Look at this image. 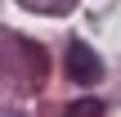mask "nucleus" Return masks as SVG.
Wrapping results in <instances>:
<instances>
[{"mask_svg":"<svg viewBox=\"0 0 121 117\" xmlns=\"http://www.w3.org/2000/svg\"><path fill=\"white\" fill-rule=\"evenodd\" d=\"M0 117H22V113H18V108H9V113H4V108H0Z\"/></svg>","mask_w":121,"mask_h":117,"instance_id":"nucleus-4","label":"nucleus"},{"mask_svg":"<svg viewBox=\"0 0 121 117\" xmlns=\"http://www.w3.org/2000/svg\"><path fill=\"white\" fill-rule=\"evenodd\" d=\"M63 117H103V104L99 99H76V104H67Z\"/></svg>","mask_w":121,"mask_h":117,"instance_id":"nucleus-3","label":"nucleus"},{"mask_svg":"<svg viewBox=\"0 0 121 117\" xmlns=\"http://www.w3.org/2000/svg\"><path fill=\"white\" fill-rule=\"evenodd\" d=\"M63 63H67V77H72L76 86H99V81H103V59H99L85 41H72L67 54H63Z\"/></svg>","mask_w":121,"mask_h":117,"instance_id":"nucleus-1","label":"nucleus"},{"mask_svg":"<svg viewBox=\"0 0 121 117\" xmlns=\"http://www.w3.org/2000/svg\"><path fill=\"white\" fill-rule=\"evenodd\" d=\"M22 9H31V14H67L76 0H18Z\"/></svg>","mask_w":121,"mask_h":117,"instance_id":"nucleus-2","label":"nucleus"}]
</instances>
